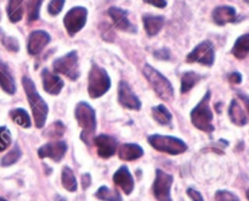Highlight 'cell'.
Masks as SVG:
<instances>
[{
	"label": "cell",
	"instance_id": "obj_1",
	"mask_svg": "<svg viewBox=\"0 0 249 201\" xmlns=\"http://www.w3.org/2000/svg\"><path fill=\"white\" fill-rule=\"evenodd\" d=\"M22 84H23V89L26 92L27 98H28L29 105H31L32 112H33L34 121H36V126L38 128H43L45 126L46 119H48L49 107L45 100L39 95L38 90H36V84L33 80L29 77L24 76L22 78Z\"/></svg>",
	"mask_w": 249,
	"mask_h": 201
},
{
	"label": "cell",
	"instance_id": "obj_2",
	"mask_svg": "<svg viewBox=\"0 0 249 201\" xmlns=\"http://www.w3.org/2000/svg\"><path fill=\"white\" fill-rule=\"evenodd\" d=\"M142 72L146 80L151 84V87L156 92V94L158 95V98L165 100V101L173 100V98H174V88H173L172 83L169 82V80L165 76H163L160 71H157L148 63H146Z\"/></svg>",
	"mask_w": 249,
	"mask_h": 201
},
{
	"label": "cell",
	"instance_id": "obj_3",
	"mask_svg": "<svg viewBox=\"0 0 249 201\" xmlns=\"http://www.w3.org/2000/svg\"><path fill=\"white\" fill-rule=\"evenodd\" d=\"M74 116L80 128L83 129L80 138L84 143L90 144L92 134L96 131V117L94 109L88 102H78L74 110Z\"/></svg>",
	"mask_w": 249,
	"mask_h": 201
},
{
	"label": "cell",
	"instance_id": "obj_4",
	"mask_svg": "<svg viewBox=\"0 0 249 201\" xmlns=\"http://www.w3.org/2000/svg\"><path fill=\"white\" fill-rule=\"evenodd\" d=\"M209 101H211V92L208 90L203 99L191 111V121L194 126L198 128L199 131L206 132V133L214 132L213 112L209 106Z\"/></svg>",
	"mask_w": 249,
	"mask_h": 201
},
{
	"label": "cell",
	"instance_id": "obj_5",
	"mask_svg": "<svg viewBox=\"0 0 249 201\" xmlns=\"http://www.w3.org/2000/svg\"><path fill=\"white\" fill-rule=\"evenodd\" d=\"M109 88H111V78L107 71L100 67L97 63H92L89 72V85H88L90 98L97 99L106 94Z\"/></svg>",
	"mask_w": 249,
	"mask_h": 201
},
{
	"label": "cell",
	"instance_id": "obj_6",
	"mask_svg": "<svg viewBox=\"0 0 249 201\" xmlns=\"http://www.w3.org/2000/svg\"><path fill=\"white\" fill-rule=\"evenodd\" d=\"M148 143L156 150L160 153L169 154V155H180L187 150V144L184 141L175 137L160 136V134H152L147 138Z\"/></svg>",
	"mask_w": 249,
	"mask_h": 201
},
{
	"label": "cell",
	"instance_id": "obj_7",
	"mask_svg": "<svg viewBox=\"0 0 249 201\" xmlns=\"http://www.w3.org/2000/svg\"><path fill=\"white\" fill-rule=\"evenodd\" d=\"M55 72L65 75L68 80H77L80 76L79 68V59L78 53L75 50L70 51L65 56L56 59L53 63Z\"/></svg>",
	"mask_w": 249,
	"mask_h": 201
},
{
	"label": "cell",
	"instance_id": "obj_8",
	"mask_svg": "<svg viewBox=\"0 0 249 201\" xmlns=\"http://www.w3.org/2000/svg\"><path fill=\"white\" fill-rule=\"evenodd\" d=\"M88 10L84 6H74L68 10L63 17V26L67 31L68 36L74 37L78 32L82 31L87 24Z\"/></svg>",
	"mask_w": 249,
	"mask_h": 201
},
{
	"label": "cell",
	"instance_id": "obj_9",
	"mask_svg": "<svg viewBox=\"0 0 249 201\" xmlns=\"http://www.w3.org/2000/svg\"><path fill=\"white\" fill-rule=\"evenodd\" d=\"M189 63H201L204 66H213L215 61V49L211 40H203L199 43L189 55L186 56Z\"/></svg>",
	"mask_w": 249,
	"mask_h": 201
},
{
	"label": "cell",
	"instance_id": "obj_10",
	"mask_svg": "<svg viewBox=\"0 0 249 201\" xmlns=\"http://www.w3.org/2000/svg\"><path fill=\"white\" fill-rule=\"evenodd\" d=\"M173 185V177L164 171H156V178L153 182L152 192L158 201H172L170 198V188Z\"/></svg>",
	"mask_w": 249,
	"mask_h": 201
},
{
	"label": "cell",
	"instance_id": "obj_11",
	"mask_svg": "<svg viewBox=\"0 0 249 201\" xmlns=\"http://www.w3.org/2000/svg\"><path fill=\"white\" fill-rule=\"evenodd\" d=\"M118 101L123 107L129 110H135L139 111L141 109V101L135 93L131 90L128 83L125 80H121L118 85Z\"/></svg>",
	"mask_w": 249,
	"mask_h": 201
},
{
	"label": "cell",
	"instance_id": "obj_12",
	"mask_svg": "<svg viewBox=\"0 0 249 201\" xmlns=\"http://www.w3.org/2000/svg\"><path fill=\"white\" fill-rule=\"evenodd\" d=\"M108 16L111 17L112 22H113L114 27L121 31L129 32V33H135L136 26H134L130 21H129V12L126 10L122 9L118 6H111L107 11Z\"/></svg>",
	"mask_w": 249,
	"mask_h": 201
},
{
	"label": "cell",
	"instance_id": "obj_13",
	"mask_svg": "<svg viewBox=\"0 0 249 201\" xmlns=\"http://www.w3.org/2000/svg\"><path fill=\"white\" fill-rule=\"evenodd\" d=\"M51 41V37L48 32L41 31H33L28 37V43H27V50H28L29 55H38L41 51L45 49Z\"/></svg>",
	"mask_w": 249,
	"mask_h": 201
},
{
	"label": "cell",
	"instance_id": "obj_14",
	"mask_svg": "<svg viewBox=\"0 0 249 201\" xmlns=\"http://www.w3.org/2000/svg\"><path fill=\"white\" fill-rule=\"evenodd\" d=\"M66 151H67V144L65 141H53L40 146L38 149V156L40 159L49 158L55 162H60L66 155Z\"/></svg>",
	"mask_w": 249,
	"mask_h": 201
},
{
	"label": "cell",
	"instance_id": "obj_15",
	"mask_svg": "<svg viewBox=\"0 0 249 201\" xmlns=\"http://www.w3.org/2000/svg\"><path fill=\"white\" fill-rule=\"evenodd\" d=\"M94 143L96 145L97 154L102 159H109L113 156L117 151V139L107 134H100L94 139Z\"/></svg>",
	"mask_w": 249,
	"mask_h": 201
},
{
	"label": "cell",
	"instance_id": "obj_16",
	"mask_svg": "<svg viewBox=\"0 0 249 201\" xmlns=\"http://www.w3.org/2000/svg\"><path fill=\"white\" fill-rule=\"evenodd\" d=\"M212 19H213L214 23L218 26H225V24L235 22L237 19V11L233 6H229V5H221V6H216L212 12Z\"/></svg>",
	"mask_w": 249,
	"mask_h": 201
},
{
	"label": "cell",
	"instance_id": "obj_17",
	"mask_svg": "<svg viewBox=\"0 0 249 201\" xmlns=\"http://www.w3.org/2000/svg\"><path fill=\"white\" fill-rule=\"evenodd\" d=\"M41 80H43V88L48 94L58 95L63 88V80L55 73L50 72L48 68H44L41 72Z\"/></svg>",
	"mask_w": 249,
	"mask_h": 201
},
{
	"label": "cell",
	"instance_id": "obj_18",
	"mask_svg": "<svg viewBox=\"0 0 249 201\" xmlns=\"http://www.w3.org/2000/svg\"><path fill=\"white\" fill-rule=\"evenodd\" d=\"M113 182L125 193L130 195L134 190V180L126 166H122L113 176Z\"/></svg>",
	"mask_w": 249,
	"mask_h": 201
},
{
	"label": "cell",
	"instance_id": "obj_19",
	"mask_svg": "<svg viewBox=\"0 0 249 201\" xmlns=\"http://www.w3.org/2000/svg\"><path fill=\"white\" fill-rule=\"evenodd\" d=\"M142 22L143 28H145L147 36L155 37L162 31L163 26H164L165 19L163 16H158V15L145 14L142 16Z\"/></svg>",
	"mask_w": 249,
	"mask_h": 201
},
{
	"label": "cell",
	"instance_id": "obj_20",
	"mask_svg": "<svg viewBox=\"0 0 249 201\" xmlns=\"http://www.w3.org/2000/svg\"><path fill=\"white\" fill-rule=\"evenodd\" d=\"M0 87L9 95H14L15 92H16L14 76H12L9 66L1 60H0Z\"/></svg>",
	"mask_w": 249,
	"mask_h": 201
},
{
	"label": "cell",
	"instance_id": "obj_21",
	"mask_svg": "<svg viewBox=\"0 0 249 201\" xmlns=\"http://www.w3.org/2000/svg\"><path fill=\"white\" fill-rule=\"evenodd\" d=\"M229 116L236 126H246L248 123L247 111L243 109L241 101H238L237 99H233L231 101L230 107H229Z\"/></svg>",
	"mask_w": 249,
	"mask_h": 201
},
{
	"label": "cell",
	"instance_id": "obj_22",
	"mask_svg": "<svg viewBox=\"0 0 249 201\" xmlns=\"http://www.w3.org/2000/svg\"><path fill=\"white\" fill-rule=\"evenodd\" d=\"M118 156L123 161H134L143 156V149L139 144H123L118 149Z\"/></svg>",
	"mask_w": 249,
	"mask_h": 201
},
{
	"label": "cell",
	"instance_id": "obj_23",
	"mask_svg": "<svg viewBox=\"0 0 249 201\" xmlns=\"http://www.w3.org/2000/svg\"><path fill=\"white\" fill-rule=\"evenodd\" d=\"M6 12L10 22L17 23L21 21L24 15V0H9Z\"/></svg>",
	"mask_w": 249,
	"mask_h": 201
},
{
	"label": "cell",
	"instance_id": "obj_24",
	"mask_svg": "<svg viewBox=\"0 0 249 201\" xmlns=\"http://www.w3.org/2000/svg\"><path fill=\"white\" fill-rule=\"evenodd\" d=\"M249 53V34L246 33L237 38L235 45L232 48V55L238 60H243L247 58Z\"/></svg>",
	"mask_w": 249,
	"mask_h": 201
},
{
	"label": "cell",
	"instance_id": "obj_25",
	"mask_svg": "<svg viewBox=\"0 0 249 201\" xmlns=\"http://www.w3.org/2000/svg\"><path fill=\"white\" fill-rule=\"evenodd\" d=\"M201 80L202 76L198 73L192 72V71L185 72L181 77V89H180L182 94H186L187 92H190Z\"/></svg>",
	"mask_w": 249,
	"mask_h": 201
},
{
	"label": "cell",
	"instance_id": "obj_26",
	"mask_svg": "<svg viewBox=\"0 0 249 201\" xmlns=\"http://www.w3.org/2000/svg\"><path fill=\"white\" fill-rule=\"evenodd\" d=\"M61 180H62V185L66 190L73 193L77 192L78 189V183L74 177V173L71 170L70 167H63L62 168V175H61Z\"/></svg>",
	"mask_w": 249,
	"mask_h": 201
},
{
	"label": "cell",
	"instance_id": "obj_27",
	"mask_svg": "<svg viewBox=\"0 0 249 201\" xmlns=\"http://www.w3.org/2000/svg\"><path fill=\"white\" fill-rule=\"evenodd\" d=\"M152 116L155 121L162 126H167L172 121V114L164 105H158V106L152 107Z\"/></svg>",
	"mask_w": 249,
	"mask_h": 201
},
{
	"label": "cell",
	"instance_id": "obj_28",
	"mask_svg": "<svg viewBox=\"0 0 249 201\" xmlns=\"http://www.w3.org/2000/svg\"><path fill=\"white\" fill-rule=\"evenodd\" d=\"M10 117L15 123L18 126L23 127V128H29L32 126V121L29 115L27 114L26 110L23 109H14L10 111Z\"/></svg>",
	"mask_w": 249,
	"mask_h": 201
},
{
	"label": "cell",
	"instance_id": "obj_29",
	"mask_svg": "<svg viewBox=\"0 0 249 201\" xmlns=\"http://www.w3.org/2000/svg\"><path fill=\"white\" fill-rule=\"evenodd\" d=\"M41 4H43V0H28V2H27V19H28V22H34L39 20Z\"/></svg>",
	"mask_w": 249,
	"mask_h": 201
},
{
	"label": "cell",
	"instance_id": "obj_30",
	"mask_svg": "<svg viewBox=\"0 0 249 201\" xmlns=\"http://www.w3.org/2000/svg\"><path fill=\"white\" fill-rule=\"evenodd\" d=\"M95 197L102 201H122V197L116 190L109 189L108 187H100Z\"/></svg>",
	"mask_w": 249,
	"mask_h": 201
},
{
	"label": "cell",
	"instance_id": "obj_31",
	"mask_svg": "<svg viewBox=\"0 0 249 201\" xmlns=\"http://www.w3.org/2000/svg\"><path fill=\"white\" fill-rule=\"evenodd\" d=\"M21 156H22V151L21 149H19V146L16 144V145L12 148V150L9 151V153L1 159V161H0V166H2V167H7V166L14 165V163H16L17 161L21 159Z\"/></svg>",
	"mask_w": 249,
	"mask_h": 201
},
{
	"label": "cell",
	"instance_id": "obj_32",
	"mask_svg": "<svg viewBox=\"0 0 249 201\" xmlns=\"http://www.w3.org/2000/svg\"><path fill=\"white\" fill-rule=\"evenodd\" d=\"M63 133H65V126H63L62 122L57 121V122H53L51 126H49L48 128L45 129V132H44V137H46V138L56 139L62 137Z\"/></svg>",
	"mask_w": 249,
	"mask_h": 201
},
{
	"label": "cell",
	"instance_id": "obj_33",
	"mask_svg": "<svg viewBox=\"0 0 249 201\" xmlns=\"http://www.w3.org/2000/svg\"><path fill=\"white\" fill-rule=\"evenodd\" d=\"M0 40H1L2 45H4L7 50L11 51V53H17V51L19 50L18 40H17L16 38H14V37L2 34V36L0 37Z\"/></svg>",
	"mask_w": 249,
	"mask_h": 201
},
{
	"label": "cell",
	"instance_id": "obj_34",
	"mask_svg": "<svg viewBox=\"0 0 249 201\" xmlns=\"http://www.w3.org/2000/svg\"><path fill=\"white\" fill-rule=\"evenodd\" d=\"M11 144V133L6 127H0V153L6 150Z\"/></svg>",
	"mask_w": 249,
	"mask_h": 201
},
{
	"label": "cell",
	"instance_id": "obj_35",
	"mask_svg": "<svg viewBox=\"0 0 249 201\" xmlns=\"http://www.w3.org/2000/svg\"><path fill=\"white\" fill-rule=\"evenodd\" d=\"M66 0H50L48 5V12L51 16H57L60 12L62 11L63 6H65Z\"/></svg>",
	"mask_w": 249,
	"mask_h": 201
},
{
	"label": "cell",
	"instance_id": "obj_36",
	"mask_svg": "<svg viewBox=\"0 0 249 201\" xmlns=\"http://www.w3.org/2000/svg\"><path fill=\"white\" fill-rule=\"evenodd\" d=\"M215 201H240L238 197L229 190H218L215 194Z\"/></svg>",
	"mask_w": 249,
	"mask_h": 201
},
{
	"label": "cell",
	"instance_id": "obj_37",
	"mask_svg": "<svg viewBox=\"0 0 249 201\" xmlns=\"http://www.w3.org/2000/svg\"><path fill=\"white\" fill-rule=\"evenodd\" d=\"M155 58L157 60H169L170 59V51L168 48H163V49H158L153 53Z\"/></svg>",
	"mask_w": 249,
	"mask_h": 201
},
{
	"label": "cell",
	"instance_id": "obj_38",
	"mask_svg": "<svg viewBox=\"0 0 249 201\" xmlns=\"http://www.w3.org/2000/svg\"><path fill=\"white\" fill-rule=\"evenodd\" d=\"M187 195L191 198L192 201H204L203 197L201 195V193L197 192V190L194 189V188H189V189H187Z\"/></svg>",
	"mask_w": 249,
	"mask_h": 201
},
{
	"label": "cell",
	"instance_id": "obj_39",
	"mask_svg": "<svg viewBox=\"0 0 249 201\" xmlns=\"http://www.w3.org/2000/svg\"><path fill=\"white\" fill-rule=\"evenodd\" d=\"M146 4L152 5V6L158 7V9H164L167 6V0H143Z\"/></svg>",
	"mask_w": 249,
	"mask_h": 201
},
{
	"label": "cell",
	"instance_id": "obj_40",
	"mask_svg": "<svg viewBox=\"0 0 249 201\" xmlns=\"http://www.w3.org/2000/svg\"><path fill=\"white\" fill-rule=\"evenodd\" d=\"M229 80H230L232 84H240L242 82V75L238 72H233L229 75Z\"/></svg>",
	"mask_w": 249,
	"mask_h": 201
},
{
	"label": "cell",
	"instance_id": "obj_41",
	"mask_svg": "<svg viewBox=\"0 0 249 201\" xmlns=\"http://www.w3.org/2000/svg\"><path fill=\"white\" fill-rule=\"evenodd\" d=\"M91 184V177H90L89 173H85V175L82 176V185L83 189H88Z\"/></svg>",
	"mask_w": 249,
	"mask_h": 201
},
{
	"label": "cell",
	"instance_id": "obj_42",
	"mask_svg": "<svg viewBox=\"0 0 249 201\" xmlns=\"http://www.w3.org/2000/svg\"><path fill=\"white\" fill-rule=\"evenodd\" d=\"M57 201H66V199H62V198H60Z\"/></svg>",
	"mask_w": 249,
	"mask_h": 201
},
{
	"label": "cell",
	"instance_id": "obj_43",
	"mask_svg": "<svg viewBox=\"0 0 249 201\" xmlns=\"http://www.w3.org/2000/svg\"><path fill=\"white\" fill-rule=\"evenodd\" d=\"M2 34H4V33H2V31H1V28H0V37H1V36H2Z\"/></svg>",
	"mask_w": 249,
	"mask_h": 201
},
{
	"label": "cell",
	"instance_id": "obj_44",
	"mask_svg": "<svg viewBox=\"0 0 249 201\" xmlns=\"http://www.w3.org/2000/svg\"><path fill=\"white\" fill-rule=\"evenodd\" d=\"M0 201H6L5 199H2V198H0Z\"/></svg>",
	"mask_w": 249,
	"mask_h": 201
},
{
	"label": "cell",
	"instance_id": "obj_45",
	"mask_svg": "<svg viewBox=\"0 0 249 201\" xmlns=\"http://www.w3.org/2000/svg\"><path fill=\"white\" fill-rule=\"evenodd\" d=\"M0 20H1V12H0Z\"/></svg>",
	"mask_w": 249,
	"mask_h": 201
}]
</instances>
